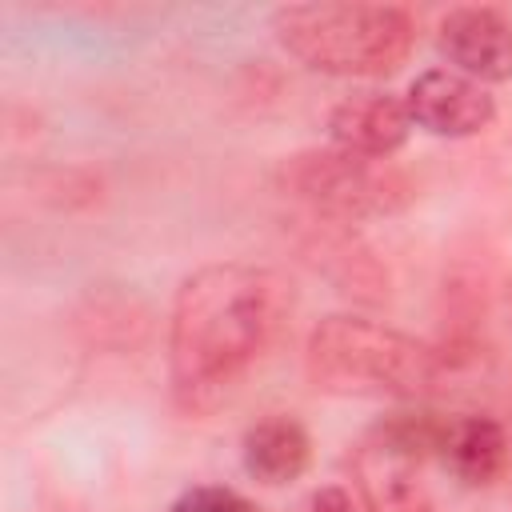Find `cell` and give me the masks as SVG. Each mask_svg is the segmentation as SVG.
Instances as JSON below:
<instances>
[{
    "mask_svg": "<svg viewBox=\"0 0 512 512\" xmlns=\"http://www.w3.org/2000/svg\"><path fill=\"white\" fill-rule=\"evenodd\" d=\"M292 312V288L276 268L208 264L192 272L172 300L168 376L188 412L212 408L276 340Z\"/></svg>",
    "mask_w": 512,
    "mask_h": 512,
    "instance_id": "6da1fadb",
    "label": "cell"
},
{
    "mask_svg": "<svg viewBox=\"0 0 512 512\" xmlns=\"http://www.w3.org/2000/svg\"><path fill=\"white\" fill-rule=\"evenodd\" d=\"M304 368L332 396L416 400L444 380V356L432 344L364 316H324L308 332Z\"/></svg>",
    "mask_w": 512,
    "mask_h": 512,
    "instance_id": "7a4b0ae2",
    "label": "cell"
},
{
    "mask_svg": "<svg viewBox=\"0 0 512 512\" xmlns=\"http://www.w3.org/2000/svg\"><path fill=\"white\" fill-rule=\"evenodd\" d=\"M272 32L288 56L324 76H388L416 40L412 16L396 4H284Z\"/></svg>",
    "mask_w": 512,
    "mask_h": 512,
    "instance_id": "3957f363",
    "label": "cell"
},
{
    "mask_svg": "<svg viewBox=\"0 0 512 512\" xmlns=\"http://www.w3.org/2000/svg\"><path fill=\"white\" fill-rule=\"evenodd\" d=\"M276 180L316 216H328L336 224L396 216L412 200V180L400 168H392L388 160H364L340 152L332 144L284 156Z\"/></svg>",
    "mask_w": 512,
    "mask_h": 512,
    "instance_id": "277c9868",
    "label": "cell"
},
{
    "mask_svg": "<svg viewBox=\"0 0 512 512\" xmlns=\"http://www.w3.org/2000/svg\"><path fill=\"white\" fill-rule=\"evenodd\" d=\"M440 428L392 420L368 432L352 456V476L364 512H432L424 484V452L436 448Z\"/></svg>",
    "mask_w": 512,
    "mask_h": 512,
    "instance_id": "5b68a950",
    "label": "cell"
},
{
    "mask_svg": "<svg viewBox=\"0 0 512 512\" xmlns=\"http://www.w3.org/2000/svg\"><path fill=\"white\" fill-rule=\"evenodd\" d=\"M436 52L452 72L476 84H500L512 76V24L484 4L448 8L436 24Z\"/></svg>",
    "mask_w": 512,
    "mask_h": 512,
    "instance_id": "8992f818",
    "label": "cell"
},
{
    "mask_svg": "<svg viewBox=\"0 0 512 512\" xmlns=\"http://www.w3.org/2000/svg\"><path fill=\"white\" fill-rule=\"evenodd\" d=\"M408 116L416 128L448 140H464L484 132L496 120V100L484 84L452 72V68H428L408 84Z\"/></svg>",
    "mask_w": 512,
    "mask_h": 512,
    "instance_id": "52a82bcc",
    "label": "cell"
},
{
    "mask_svg": "<svg viewBox=\"0 0 512 512\" xmlns=\"http://www.w3.org/2000/svg\"><path fill=\"white\" fill-rule=\"evenodd\" d=\"M412 132L408 104L392 92H352L328 112V140L340 152L364 156V160H388L404 148Z\"/></svg>",
    "mask_w": 512,
    "mask_h": 512,
    "instance_id": "ba28073f",
    "label": "cell"
},
{
    "mask_svg": "<svg viewBox=\"0 0 512 512\" xmlns=\"http://www.w3.org/2000/svg\"><path fill=\"white\" fill-rule=\"evenodd\" d=\"M240 460L244 472L264 484V488H280L304 476L308 460H312V440L304 432L300 420L292 416H264L256 420L244 440H240Z\"/></svg>",
    "mask_w": 512,
    "mask_h": 512,
    "instance_id": "9c48e42d",
    "label": "cell"
},
{
    "mask_svg": "<svg viewBox=\"0 0 512 512\" xmlns=\"http://www.w3.org/2000/svg\"><path fill=\"white\" fill-rule=\"evenodd\" d=\"M436 452L460 484H492L508 464V436L492 416H460L436 432Z\"/></svg>",
    "mask_w": 512,
    "mask_h": 512,
    "instance_id": "30bf717a",
    "label": "cell"
},
{
    "mask_svg": "<svg viewBox=\"0 0 512 512\" xmlns=\"http://www.w3.org/2000/svg\"><path fill=\"white\" fill-rule=\"evenodd\" d=\"M168 512H260L248 496H240L236 488H224V484H196L188 492H180Z\"/></svg>",
    "mask_w": 512,
    "mask_h": 512,
    "instance_id": "8fae6325",
    "label": "cell"
},
{
    "mask_svg": "<svg viewBox=\"0 0 512 512\" xmlns=\"http://www.w3.org/2000/svg\"><path fill=\"white\" fill-rule=\"evenodd\" d=\"M308 512H364V504L344 484H324V488L312 492Z\"/></svg>",
    "mask_w": 512,
    "mask_h": 512,
    "instance_id": "7c38bea8",
    "label": "cell"
}]
</instances>
